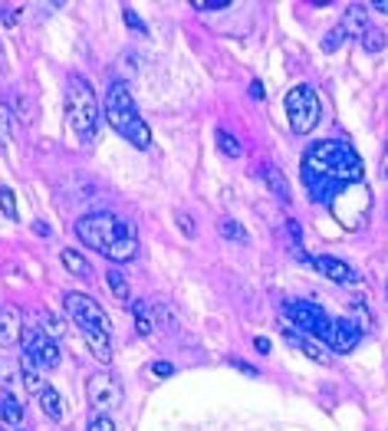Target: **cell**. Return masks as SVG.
Segmentation results:
<instances>
[{
    "label": "cell",
    "instance_id": "cell-9",
    "mask_svg": "<svg viewBox=\"0 0 388 431\" xmlns=\"http://www.w3.org/2000/svg\"><path fill=\"white\" fill-rule=\"evenodd\" d=\"M86 395H89V405L95 408V415H109L112 408L122 405V385L109 375V372H95V375H89Z\"/></svg>",
    "mask_w": 388,
    "mask_h": 431
},
{
    "label": "cell",
    "instance_id": "cell-34",
    "mask_svg": "<svg viewBox=\"0 0 388 431\" xmlns=\"http://www.w3.org/2000/svg\"><path fill=\"white\" fill-rule=\"evenodd\" d=\"M122 14H125V24L132 26V30H135V33H145V24H142V20H138V14L132 7H122Z\"/></svg>",
    "mask_w": 388,
    "mask_h": 431
},
{
    "label": "cell",
    "instance_id": "cell-17",
    "mask_svg": "<svg viewBox=\"0 0 388 431\" xmlns=\"http://www.w3.org/2000/svg\"><path fill=\"white\" fill-rule=\"evenodd\" d=\"M60 260H63V267H66L69 274H76V276H93V267H89V260L83 257L79 250H73V247H63Z\"/></svg>",
    "mask_w": 388,
    "mask_h": 431
},
{
    "label": "cell",
    "instance_id": "cell-40",
    "mask_svg": "<svg viewBox=\"0 0 388 431\" xmlns=\"http://www.w3.org/2000/svg\"><path fill=\"white\" fill-rule=\"evenodd\" d=\"M251 95H253V99H257V103H260V99H263V86H260L257 79H253V83H251Z\"/></svg>",
    "mask_w": 388,
    "mask_h": 431
},
{
    "label": "cell",
    "instance_id": "cell-32",
    "mask_svg": "<svg viewBox=\"0 0 388 431\" xmlns=\"http://www.w3.org/2000/svg\"><path fill=\"white\" fill-rule=\"evenodd\" d=\"M14 109H17V113H20V119H23V122H30V119H33V113H30V103H26V99H23V95H20V93H14Z\"/></svg>",
    "mask_w": 388,
    "mask_h": 431
},
{
    "label": "cell",
    "instance_id": "cell-18",
    "mask_svg": "<svg viewBox=\"0 0 388 431\" xmlns=\"http://www.w3.org/2000/svg\"><path fill=\"white\" fill-rule=\"evenodd\" d=\"M40 408H43L46 418L60 422V418H63V395H60V392H56L53 385H46L43 392H40Z\"/></svg>",
    "mask_w": 388,
    "mask_h": 431
},
{
    "label": "cell",
    "instance_id": "cell-42",
    "mask_svg": "<svg viewBox=\"0 0 388 431\" xmlns=\"http://www.w3.org/2000/svg\"><path fill=\"white\" fill-rule=\"evenodd\" d=\"M227 4H194V10H224Z\"/></svg>",
    "mask_w": 388,
    "mask_h": 431
},
{
    "label": "cell",
    "instance_id": "cell-22",
    "mask_svg": "<svg viewBox=\"0 0 388 431\" xmlns=\"http://www.w3.org/2000/svg\"><path fill=\"white\" fill-rule=\"evenodd\" d=\"M105 284H109V294L115 296V300H129V280L119 274L115 267H109V274H105Z\"/></svg>",
    "mask_w": 388,
    "mask_h": 431
},
{
    "label": "cell",
    "instance_id": "cell-43",
    "mask_svg": "<svg viewBox=\"0 0 388 431\" xmlns=\"http://www.w3.org/2000/svg\"><path fill=\"white\" fill-rule=\"evenodd\" d=\"M372 7L379 10V14H388V0H382V4H379V0H375V4H372Z\"/></svg>",
    "mask_w": 388,
    "mask_h": 431
},
{
    "label": "cell",
    "instance_id": "cell-25",
    "mask_svg": "<svg viewBox=\"0 0 388 431\" xmlns=\"http://www.w3.org/2000/svg\"><path fill=\"white\" fill-rule=\"evenodd\" d=\"M221 234H224L227 241H234V244H247V231H243L237 221H231V217L221 221Z\"/></svg>",
    "mask_w": 388,
    "mask_h": 431
},
{
    "label": "cell",
    "instance_id": "cell-39",
    "mask_svg": "<svg viewBox=\"0 0 388 431\" xmlns=\"http://www.w3.org/2000/svg\"><path fill=\"white\" fill-rule=\"evenodd\" d=\"M33 234H40V237H50V224H43V221H33Z\"/></svg>",
    "mask_w": 388,
    "mask_h": 431
},
{
    "label": "cell",
    "instance_id": "cell-6",
    "mask_svg": "<svg viewBox=\"0 0 388 431\" xmlns=\"http://www.w3.org/2000/svg\"><path fill=\"white\" fill-rule=\"evenodd\" d=\"M63 306L73 316V323H79L83 333H103V336H112V323L103 313V306L86 294H66L63 296Z\"/></svg>",
    "mask_w": 388,
    "mask_h": 431
},
{
    "label": "cell",
    "instance_id": "cell-37",
    "mask_svg": "<svg viewBox=\"0 0 388 431\" xmlns=\"http://www.w3.org/2000/svg\"><path fill=\"white\" fill-rule=\"evenodd\" d=\"M231 365H234V369H241V372H247V375H257V369L247 365V363H241V359H231Z\"/></svg>",
    "mask_w": 388,
    "mask_h": 431
},
{
    "label": "cell",
    "instance_id": "cell-24",
    "mask_svg": "<svg viewBox=\"0 0 388 431\" xmlns=\"http://www.w3.org/2000/svg\"><path fill=\"white\" fill-rule=\"evenodd\" d=\"M0 422H7V425H20V422H23V408H20V402H14V398H4V402H0Z\"/></svg>",
    "mask_w": 388,
    "mask_h": 431
},
{
    "label": "cell",
    "instance_id": "cell-5",
    "mask_svg": "<svg viewBox=\"0 0 388 431\" xmlns=\"http://www.w3.org/2000/svg\"><path fill=\"white\" fill-rule=\"evenodd\" d=\"M320 95L313 93L310 86H293L286 93V119H290V129L296 135H306L320 125Z\"/></svg>",
    "mask_w": 388,
    "mask_h": 431
},
{
    "label": "cell",
    "instance_id": "cell-35",
    "mask_svg": "<svg viewBox=\"0 0 388 431\" xmlns=\"http://www.w3.org/2000/svg\"><path fill=\"white\" fill-rule=\"evenodd\" d=\"M43 323H46V329H50L53 336H56V333H63V319H56L53 313H43Z\"/></svg>",
    "mask_w": 388,
    "mask_h": 431
},
{
    "label": "cell",
    "instance_id": "cell-1",
    "mask_svg": "<svg viewBox=\"0 0 388 431\" xmlns=\"http://www.w3.org/2000/svg\"><path fill=\"white\" fill-rule=\"evenodd\" d=\"M303 182L316 201H332L339 191L362 182V158L345 142H316L303 155Z\"/></svg>",
    "mask_w": 388,
    "mask_h": 431
},
{
    "label": "cell",
    "instance_id": "cell-8",
    "mask_svg": "<svg viewBox=\"0 0 388 431\" xmlns=\"http://www.w3.org/2000/svg\"><path fill=\"white\" fill-rule=\"evenodd\" d=\"M23 359L30 369H33V365L53 369V365L60 363V343H56L50 333H43L40 326L30 329V333H23Z\"/></svg>",
    "mask_w": 388,
    "mask_h": 431
},
{
    "label": "cell",
    "instance_id": "cell-10",
    "mask_svg": "<svg viewBox=\"0 0 388 431\" xmlns=\"http://www.w3.org/2000/svg\"><path fill=\"white\" fill-rule=\"evenodd\" d=\"M359 326H355L352 319H332V333H329L326 346L332 349V353L345 355V353H352L355 346H359Z\"/></svg>",
    "mask_w": 388,
    "mask_h": 431
},
{
    "label": "cell",
    "instance_id": "cell-30",
    "mask_svg": "<svg viewBox=\"0 0 388 431\" xmlns=\"http://www.w3.org/2000/svg\"><path fill=\"white\" fill-rule=\"evenodd\" d=\"M23 382H26V388H30V392H33V395H36V392H43V382H40V375H36V372L33 369H30V365H23Z\"/></svg>",
    "mask_w": 388,
    "mask_h": 431
},
{
    "label": "cell",
    "instance_id": "cell-33",
    "mask_svg": "<svg viewBox=\"0 0 388 431\" xmlns=\"http://www.w3.org/2000/svg\"><path fill=\"white\" fill-rule=\"evenodd\" d=\"M10 142V113L0 105V145H7Z\"/></svg>",
    "mask_w": 388,
    "mask_h": 431
},
{
    "label": "cell",
    "instance_id": "cell-2",
    "mask_svg": "<svg viewBox=\"0 0 388 431\" xmlns=\"http://www.w3.org/2000/svg\"><path fill=\"white\" fill-rule=\"evenodd\" d=\"M103 115H105V122L129 142V145H135V148L152 145V129H148L145 119L138 115L135 99H132V93H129L125 83H112V86H109L105 103H103Z\"/></svg>",
    "mask_w": 388,
    "mask_h": 431
},
{
    "label": "cell",
    "instance_id": "cell-3",
    "mask_svg": "<svg viewBox=\"0 0 388 431\" xmlns=\"http://www.w3.org/2000/svg\"><path fill=\"white\" fill-rule=\"evenodd\" d=\"M99 99H95L93 86H89L83 76H69L66 79V119L76 132V138L83 145L95 142V132H99Z\"/></svg>",
    "mask_w": 388,
    "mask_h": 431
},
{
    "label": "cell",
    "instance_id": "cell-44",
    "mask_svg": "<svg viewBox=\"0 0 388 431\" xmlns=\"http://www.w3.org/2000/svg\"><path fill=\"white\" fill-rule=\"evenodd\" d=\"M0 431H4V428H0Z\"/></svg>",
    "mask_w": 388,
    "mask_h": 431
},
{
    "label": "cell",
    "instance_id": "cell-4",
    "mask_svg": "<svg viewBox=\"0 0 388 431\" xmlns=\"http://www.w3.org/2000/svg\"><path fill=\"white\" fill-rule=\"evenodd\" d=\"M119 234H122V221L115 214H109V211H93V214H83L76 221V237L86 247L99 250V254H109L112 244L119 241Z\"/></svg>",
    "mask_w": 388,
    "mask_h": 431
},
{
    "label": "cell",
    "instance_id": "cell-16",
    "mask_svg": "<svg viewBox=\"0 0 388 431\" xmlns=\"http://www.w3.org/2000/svg\"><path fill=\"white\" fill-rule=\"evenodd\" d=\"M267 188L276 194V201L283 207H290V201H293V194H290V185H286V178H283V172L276 168V165H270L267 168Z\"/></svg>",
    "mask_w": 388,
    "mask_h": 431
},
{
    "label": "cell",
    "instance_id": "cell-20",
    "mask_svg": "<svg viewBox=\"0 0 388 431\" xmlns=\"http://www.w3.org/2000/svg\"><path fill=\"white\" fill-rule=\"evenodd\" d=\"M132 319H135L138 336H142V339H148V336H152V329H155V326H152V313H148V306H145V303H142V300H138V303H132Z\"/></svg>",
    "mask_w": 388,
    "mask_h": 431
},
{
    "label": "cell",
    "instance_id": "cell-7",
    "mask_svg": "<svg viewBox=\"0 0 388 431\" xmlns=\"http://www.w3.org/2000/svg\"><path fill=\"white\" fill-rule=\"evenodd\" d=\"M283 313L300 326V333H313V336L323 339V343H326L329 333H332V319H329L320 306H313V303H306V300L283 303Z\"/></svg>",
    "mask_w": 388,
    "mask_h": 431
},
{
    "label": "cell",
    "instance_id": "cell-12",
    "mask_svg": "<svg viewBox=\"0 0 388 431\" xmlns=\"http://www.w3.org/2000/svg\"><path fill=\"white\" fill-rule=\"evenodd\" d=\"M138 254V234L132 224H122V234H119V241L112 244V250L105 254L109 260H115V264H129V260H135Z\"/></svg>",
    "mask_w": 388,
    "mask_h": 431
},
{
    "label": "cell",
    "instance_id": "cell-13",
    "mask_svg": "<svg viewBox=\"0 0 388 431\" xmlns=\"http://www.w3.org/2000/svg\"><path fill=\"white\" fill-rule=\"evenodd\" d=\"M369 10L362 7V4H349L342 14V24H339V30H342L345 36H355V40H362L365 30H369Z\"/></svg>",
    "mask_w": 388,
    "mask_h": 431
},
{
    "label": "cell",
    "instance_id": "cell-38",
    "mask_svg": "<svg viewBox=\"0 0 388 431\" xmlns=\"http://www.w3.org/2000/svg\"><path fill=\"white\" fill-rule=\"evenodd\" d=\"M253 346H257V353H260V355H267V353H270V339H263V336L253 339Z\"/></svg>",
    "mask_w": 388,
    "mask_h": 431
},
{
    "label": "cell",
    "instance_id": "cell-41",
    "mask_svg": "<svg viewBox=\"0 0 388 431\" xmlns=\"http://www.w3.org/2000/svg\"><path fill=\"white\" fill-rule=\"evenodd\" d=\"M382 178L388 182V142H385V152H382Z\"/></svg>",
    "mask_w": 388,
    "mask_h": 431
},
{
    "label": "cell",
    "instance_id": "cell-14",
    "mask_svg": "<svg viewBox=\"0 0 388 431\" xmlns=\"http://www.w3.org/2000/svg\"><path fill=\"white\" fill-rule=\"evenodd\" d=\"M313 267L320 270L323 276H329V280H336V284H355V270L339 257H316Z\"/></svg>",
    "mask_w": 388,
    "mask_h": 431
},
{
    "label": "cell",
    "instance_id": "cell-19",
    "mask_svg": "<svg viewBox=\"0 0 388 431\" xmlns=\"http://www.w3.org/2000/svg\"><path fill=\"white\" fill-rule=\"evenodd\" d=\"M86 339H89V349H93V355L99 359V363H109V359H112V336L86 333Z\"/></svg>",
    "mask_w": 388,
    "mask_h": 431
},
{
    "label": "cell",
    "instance_id": "cell-36",
    "mask_svg": "<svg viewBox=\"0 0 388 431\" xmlns=\"http://www.w3.org/2000/svg\"><path fill=\"white\" fill-rule=\"evenodd\" d=\"M152 372H155V375H174V365H172V363H164V359H162V363L152 365Z\"/></svg>",
    "mask_w": 388,
    "mask_h": 431
},
{
    "label": "cell",
    "instance_id": "cell-31",
    "mask_svg": "<svg viewBox=\"0 0 388 431\" xmlns=\"http://www.w3.org/2000/svg\"><path fill=\"white\" fill-rule=\"evenodd\" d=\"M86 431H115V422L109 418V415H95Z\"/></svg>",
    "mask_w": 388,
    "mask_h": 431
},
{
    "label": "cell",
    "instance_id": "cell-21",
    "mask_svg": "<svg viewBox=\"0 0 388 431\" xmlns=\"http://www.w3.org/2000/svg\"><path fill=\"white\" fill-rule=\"evenodd\" d=\"M217 148H221V155H227V158H241L243 155V145L227 129H217Z\"/></svg>",
    "mask_w": 388,
    "mask_h": 431
},
{
    "label": "cell",
    "instance_id": "cell-11",
    "mask_svg": "<svg viewBox=\"0 0 388 431\" xmlns=\"http://www.w3.org/2000/svg\"><path fill=\"white\" fill-rule=\"evenodd\" d=\"M17 343H23V316L17 306H0V346L10 349Z\"/></svg>",
    "mask_w": 388,
    "mask_h": 431
},
{
    "label": "cell",
    "instance_id": "cell-27",
    "mask_svg": "<svg viewBox=\"0 0 388 431\" xmlns=\"http://www.w3.org/2000/svg\"><path fill=\"white\" fill-rule=\"evenodd\" d=\"M342 40H345V33L339 30V26H332V30H329L326 36H323V50H326V53L339 50V46H342Z\"/></svg>",
    "mask_w": 388,
    "mask_h": 431
},
{
    "label": "cell",
    "instance_id": "cell-28",
    "mask_svg": "<svg viewBox=\"0 0 388 431\" xmlns=\"http://www.w3.org/2000/svg\"><path fill=\"white\" fill-rule=\"evenodd\" d=\"M174 221H178V227H182V234H184V237H194V234H198V227H194V221H191V214H188V211H182V207L174 211Z\"/></svg>",
    "mask_w": 388,
    "mask_h": 431
},
{
    "label": "cell",
    "instance_id": "cell-29",
    "mask_svg": "<svg viewBox=\"0 0 388 431\" xmlns=\"http://www.w3.org/2000/svg\"><path fill=\"white\" fill-rule=\"evenodd\" d=\"M0 20H4V26L7 30H14L20 20V7H7V4H0Z\"/></svg>",
    "mask_w": 388,
    "mask_h": 431
},
{
    "label": "cell",
    "instance_id": "cell-23",
    "mask_svg": "<svg viewBox=\"0 0 388 431\" xmlns=\"http://www.w3.org/2000/svg\"><path fill=\"white\" fill-rule=\"evenodd\" d=\"M385 43H388V36L382 33L379 26H369V30H365V36H362V50L365 53H382Z\"/></svg>",
    "mask_w": 388,
    "mask_h": 431
},
{
    "label": "cell",
    "instance_id": "cell-26",
    "mask_svg": "<svg viewBox=\"0 0 388 431\" xmlns=\"http://www.w3.org/2000/svg\"><path fill=\"white\" fill-rule=\"evenodd\" d=\"M0 211H4L10 221H17V201H14V191L10 188H0Z\"/></svg>",
    "mask_w": 388,
    "mask_h": 431
},
{
    "label": "cell",
    "instance_id": "cell-15",
    "mask_svg": "<svg viewBox=\"0 0 388 431\" xmlns=\"http://www.w3.org/2000/svg\"><path fill=\"white\" fill-rule=\"evenodd\" d=\"M286 339H290V346H296L303 355H310L313 363H320V365H332V355L326 353V346H320L316 339L310 336H303V333H286Z\"/></svg>",
    "mask_w": 388,
    "mask_h": 431
}]
</instances>
